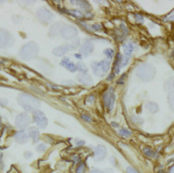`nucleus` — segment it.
<instances>
[{"mask_svg":"<svg viewBox=\"0 0 174 173\" xmlns=\"http://www.w3.org/2000/svg\"><path fill=\"white\" fill-rule=\"evenodd\" d=\"M45 150H46V146L44 144H42V143L36 146V151L39 152V153H42V152H44Z\"/></svg>","mask_w":174,"mask_h":173,"instance_id":"nucleus-31","label":"nucleus"},{"mask_svg":"<svg viewBox=\"0 0 174 173\" xmlns=\"http://www.w3.org/2000/svg\"><path fill=\"white\" fill-rule=\"evenodd\" d=\"M82 119L83 120H85V121H87V122H92V119H91V117L89 115H86V114H83L82 116Z\"/></svg>","mask_w":174,"mask_h":173,"instance_id":"nucleus-38","label":"nucleus"},{"mask_svg":"<svg viewBox=\"0 0 174 173\" xmlns=\"http://www.w3.org/2000/svg\"><path fill=\"white\" fill-rule=\"evenodd\" d=\"M115 93H114V89L110 88L107 92L104 94V103H105V106L107 107L109 110H113L114 105H115Z\"/></svg>","mask_w":174,"mask_h":173,"instance_id":"nucleus-6","label":"nucleus"},{"mask_svg":"<svg viewBox=\"0 0 174 173\" xmlns=\"http://www.w3.org/2000/svg\"><path fill=\"white\" fill-rule=\"evenodd\" d=\"M132 120H133V122H135V123H137V124H142V123H143V120H142L141 118L138 117V116H133Z\"/></svg>","mask_w":174,"mask_h":173,"instance_id":"nucleus-34","label":"nucleus"},{"mask_svg":"<svg viewBox=\"0 0 174 173\" xmlns=\"http://www.w3.org/2000/svg\"><path fill=\"white\" fill-rule=\"evenodd\" d=\"M100 62V67H101V69H102V71H103V73H106L110 69V62H109V60H102V62Z\"/></svg>","mask_w":174,"mask_h":173,"instance_id":"nucleus-24","label":"nucleus"},{"mask_svg":"<svg viewBox=\"0 0 174 173\" xmlns=\"http://www.w3.org/2000/svg\"><path fill=\"white\" fill-rule=\"evenodd\" d=\"M156 69L152 65L150 64H142L138 67L136 71V75L141 81L144 82H150L154 79Z\"/></svg>","mask_w":174,"mask_h":173,"instance_id":"nucleus-2","label":"nucleus"},{"mask_svg":"<svg viewBox=\"0 0 174 173\" xmlns=\"http://www.w3.org/2000/svg\"><path fill=\"white\" fill-rule=\"evenodd\" d=\"M27 135L32 139L33 142H37L39 137V131L35 127H30L28 130H27Z\"/></svg>","mask_w":174,"mask_h":173,"instance_id":"nucleus-17","label":"nucleus"},{"mask_svg":"<svg viewBox=\"0 0 174 173\" xmlns=\"http://www.w3.org/2000/svg\"><path fill=\"white\" fill-rule=\"evenodd\" d=\"M77 80L78 83L83 84V85H91L93 83V80L90 76H88L87 73H82V75H78L77 77Z\"/></svg>","mask_w":174,"mask_h":173,"instance_id":"nucleus-16","label":"nucleus"},{"mask_svg":"<svg viewBox=\"0 0 174 173\" xmlns=\"http://www.w3.org/2000/svg\"><path fill=\"white\" fill-rule=\"evenodd\" d=\"M30 123V119H29V116L26 113H21L19 115H17L15 119V124L18 128L20 129H24Z\"/></svg>","mask_w":174,"mask_h":173,"instance_id":"nucleus-9","label":"nucleus"},{"mask_svg":"<svg viewBox=\"0 0 174 173\" xmlns=\"http://www.w3.org/2000/svg\"><path fill=\"white\" fill-rule=\"evenodd\" d=\"M93 49H94V45H93V43H91L90 41H86L84 43L82 44V45H80V51L83 56H89L93 52Z\"/></svg>","mask_w":174,"mask_h":173,"instance_id":"nucleus-12","label":"nucleus"},{"mask_svg":"<svg viewBox=\"0 0 174 173\" xmlns=\"http://www.w3.org/2000/svg\"><path fill=\"white\" fill-rule=\"evenodd\" d=\"M104 54L107 56L108 58H112L114 56V50L111 49V48H108V49H106L105 51H104Z\"/></svg>","mask_w":174,"mask_h":173,"instance_id":"nucleus-30","label":"nucleus"},{"mask_svg":"<svg viewBox=\"0 0 174 173\" xmlns=\"http://www.w3.org/2000/svg\"><path fill=\"white\" fill-rule=\"evenodd\" d=\"M146 109H147L150 113H156V112H158L159 107H158V105H157L156 103L148 102L147 104H146Z\"/></svg>","mask_w":174,"mask_h":173,"instance_id":"nucleus-20","label":"nucleus"},{"mask_svg":"<svg viewBox=\"0 0 174 173\" xmlns=\"http://www.w3.org/2000/svg\"><path fill=\"white\" fill-rule=\"evenodd\" d=\"M123 49H124V52H125V54H126V56H130V54H132L133 50H134V46H133L132 43H129L125 44L124 47H123Z\"/></svg>","mask_w":174,"mask_h":173,"instance_id":"nucleus-23","label":"nucleus"},{"mask_svg":"<svg viewBox=\"0 0 174 173\" xmlns=\"http://www.w3.org/2000/svg\"><path fill=\"white\" fill-rule=\"evenodd\" d=\"M76 58H80V54H76Z\"/></svg>","mask_w":174,"mask_h":173,"instance_id":"nucleus-50","label":"nucleus"},{"mask_svg":"<svg viewBox=\"0 0 174 173\" xmlns=\"http://www.w3.org/2000/svg\"><path fill=\"white\" fill-rule=\"evenodd\" d=\"M169 173H174V166L170 169V172H169Z\"/></svg>","mask_w":174,"mask_h":173,"instance_id":"nucleus-49","label":"nucleus"},{"mask_svg":"<svg viewBox=\"0 0 174 173\" xmlns=\"http://www.w3.org/2000/svg\"><path fill=\"white\" fill-rule=\"evenodd\" d=\"M92 28H93V30L100 31V30H102V25L99 24V23H96V24H93L92 25Z\"/></svg>","mask_w":174,"mask_h":173,"instance_id":"nucleus-35","label":"nucleus"},{"mask_svg":"<svg viewBox=\"0 0 174 173\" xmlns=\"http://www.w3.org/2000/svg\"><path fill=\"white\" fill-rule=\"evenodd\" d=\"M112 124V126H113V127H118V124H117V123H114V122H113V123H111Z\"/></svg>","mask_w":174,"mask_h":173,"instance_id":"nucleus-48","label":"nucleus"},{"mask_svg":"<svg viewBox=\"0 0 174 173\" xmlns=\"http://www.w3.org/2000/svg\"><path fill=\"white\" fill-rule=\"evenodd\" d=\"M0 130H1V124H0Z\"/></svg>","mask_w":174,"mask_h":173,"instance_id":"nucleus-52","label":"nucleus"},{"mask_svg":"<svg viewBox=\"0 0 174 173\" xmlns=\"http://www.w3.org/2000/svg\"><path fill=\"white\" fill-rule=\"evenodd\" d=\"M104 173H113V170L112 169H106L105 171H103Z\"/></svg>","mask_w":174,"mask_h":173,"instance_id":"nucleus-46","label":"nucleus"},{"mask_svg":"<svg viewBox=\"0 0 174 173\" xmlns=\"http://www.w3.org/2000/svg\"><path fill=\"white\" fill-rule=\"evenodd\" d=\"M129 60H130V58H129L128 56L122 58V60H121V67H125V65H127V64L129 62Z\"/></svg>","mask_w":174,"mask_h":173,"instance_id":"nucleus-32","label":"nucleus"},{"mask_svg":"<svg viewBox=\"0 0 174 173\" xmlns=\"http://www.w3.org/2000/svg\"><path fill=\"white\" fill-rule=\"evenodd\" d=\"M126 171H127V173H139L135 168L131 167V166H128V167L126 168Z\"/></svg>","mask_w":174,"mask_h":173,"instance_id":"nucleus-37","label":"nucleus"},{"mask_svg":"<svg viewBox=\"0 0 174 173\" xmlns=\"http://www.w3.org/2000/svg\"><path fill=\"white\" fill-rule=\"evenodd\" d=\"M61 34L63 38L67 39V41L74 39L78 35V29L73 25H63L61 30Z\"/></svg>","mask_w":174,"mask_h":173,"instance_id":"nucleus-5","label":"nucleus"},{"mask_svg":"<svg viewBox=\"0 0 174 173\" xmlns=\"http://www.w3.org/2000/svg\"><path fill=\"white\" fill-rule=\"evenodd\" d=\"M36 16H37V18H39V21H41L43 23L50 22V20L52 19V17H54V15H52V12L44 7H40L39 9L37 10Z\"/></svg>","mask_w":174,"mask_h":173,"instance_id":"nucleus-7","label":"nucleus"},{"mask_svg":"<svg viewBox=\"0 0 174 173\" xmlns=\"http://www.w3.org/2000/svg\"><path fill=\"white\" fill-rule=\"evenodd\" d=\"M63 25L61 22H56L54 25H52L50 29V37H56V35H58V33H61V30L63 28Z\"/></svg>","mask_w":174,"mask_h":173,"instance_id":"nucleus-13","label":"nucleus"},{"mask_svg":"<svg viewBox=\"0 0 174 173\" xmlns=\"http://www.w3.org/2000/svg\"><path fill=\"white\" fill-rule=\"evenodd\" d=\"M72 159L74 160V162H75V164H78V163H80V157H78V156H77V155L73 156V157H72Z\"/></svg>","mask_w":174,"mask_h":173,"instance_id":"nucleus-39","label":"nucleus"},{"mask_svg":"<svg viewBox=\"0 0 174 173\" xmlns=\"http://www.w3.org/2000/svg\"><path fill=\"white\" fill-rule=\"evenodd\" d=\"M39 45H37L35 43H25L24 45H22V47L20 48L19 50V56L20 58L24 60H29L34 58L35 56L39 54Z\"/></svg>","mask_w":174,"mask_h":173,"instance_id":"nucleus-3","label":"nucleus"},{"mask_svg":"<svg viewBox=\"0 0 174 173\" xmlns=\"http://www.w3.org/2000/svg\"><path fill=\"white\" fill-rule=\"evenodd\" d=\"M121 60H122V56L118 54L116 56V62H115V73H119L120 71V67H121Z\"/></svg>","mask_w":174,"mask_h":173,"instance_id":"nucleus-25","label":"nucleus"},{"mask_svg":"<svg viewBox=\"0 0 174 173\" xmlns=\"http://www.w3.org/2000/svg\"><path fill=\"white\" fill-rule=\"evenodd\" d=\"M118 134L120 135L121 137H125V138H127V137H130L131 135H132V132L128 129H124V128H122V129L118 130Z\"/></svg>","mask_w":174,"mask_h":173,"instance_id":"nucleus-26","label":"nucleus"},{"mask_svg":"<svg viewBox=\"0 0 174 173\" xmlns=\"http://www.w3.org/2000/svg\"><path fill=\"white\" fill-rule=\"evenodd\" d=\"M158 173H165V172L163 171V170H159V171H158Z\"/></svg>","mask_w":174,"mask_h":173,"instance_id":"nucleus-51","label":"nucleus"},{"mask_svg":"<svg viewBox=\"0 0 174 173\" xmlns=\"http://www.w3.org/2000/svg\"><path fill=\"white\" fill-rule=\"evenodd\" d=\"M142 150H143V153L145 154L148 158H156L157 157V154L155 153L151 148H149V147H144Z\"/></svg>","mask_w":174,"mask_h":173,"instance_id":"nucleus-21","label":"nucleus"},{"mask_svg":"<svg viewBox=\"0 0 174 173\" xmlns=\"http://www.w3.org/2000/svg\"><path fill=\"white\" fill-rule=\"evenodd\" d=\"M168 104L171 110L174 111V89L170 90L168 93Z\"/></svg>","mask_w":174,"mask_h":173,"instance_id":"nucleus-22","label":"nucleus"},{"mask_svg":"<svg viewBox=\"0 0 174 173\" xmlns=\"http://www.w3.org/2000/svg\"><path fill=\"white\" fill-rule=\"evenodd\" d=\"M33 120H34L35 124L39 126V128H40V129H44L47 126V118L44 115L43 112L40 111V110H35L33 112Z\"/></svg>","mask_w":174,"mask_h":173,"instance_id":"nucleus-4","label":"nucleus"},{"mask_svg":"<svg viewBox=\"0 0 174 173\" xmlns=\"http://www.w3.org/2000/svg\"><path fill=\"white\" fill-rule=\"evenodd\" d=\"M76 4L80 8V9L85 10V11L89 12L91 10V5L88 1H76Z\"/></svg>","mask_w":174,"mask_h":173,"instance_id":"nucleus-19","label":"nucleus"},{"mask_svg":"<svg viewBox=\"0 0 174 173\" xmlns=\"http://www.w3.org/2000/svg\"><path fill=\"white\" fill-rule=\"evenodd\" d=\"M14 138H15L17 143H19V144H24V143H26L27 140H28V135H27L24 131H19V132H17L15 134Z\"/></svg>","mask_w":174,"mask_h":173,"instance_id":"nucleus-15","label":"nucleus"},{"mask_svg":"<svg viewBox=\"0 0 174 173\" xmlns=\"http://www.w3.org/2000/svg\"><path fill=\"white\" fill-rule=\"evenodd\" d=\"M120 29H122V30L124 31V33H125V34H126V33L128 32V29H127V27L125 26L124 24H121V25H120Z\"/></svg>","mask_w":174,"mask_h":173,"instance_id":"nucleus-41","label":"nucleus"},{"mask_svg":"<svg viewBox=\"0 0 174 173\" xmlns=\"http://www.w3.org/2000/svg\"><path fill=\"white\" fill-rule=\"evenodd\" d=\"M67 13L69 14H72V15H74L75 17H78V18H83L85 17V15L82 13V11H78V10H67Z\"/></svg>","mask_w":174,"mask_h":173,"instance_id":"nucleus-27","label":"nucleus"},{"mask_svg":"<svg viewBox=\"0 0 174 173\" xmlns=\"http://www.w3.org/2000/svg\"><path fill=\"white\" fill-rule=\"evenodd\" d=\"M85 170H86V165H85L84 162H82V163L78 164L76 173H85Z\"/></svg>","mask_w":174,"mask_h":173,"instance_id":"nucleus-29","label":"nucleus"},{"mask_svg":"<svg viewBox=\"0 0 174 173\" xmlns=\"http://www.w3.org/2000/svg\"><path fill=\"white\" fill-rule=\"evenodd\" d=\"M17 102L27 112H34L35 110H39L40 106V102L35 97L29 94H25V93L18 95Z\"/></svg>","mask_w":174,"mask_h":173,"instance_id":"nucleus-1","label":"nucleus"},{"mask_svg":"<svg viewBox=\"0 0 174 173\" xmlns=\"http://www.w3.org/2000/svg\"><path fill=\"white\" fill-rule=\"evenodd\" d=\"M86 102H87V104H93V103H95V96L94 95H90V96L87 97Z\"/></svg>","mask_w":174,"mask_h":173,"instance_id":"nucleus-33","label":"nucleus"},{"mask_svg":"<svg viewBox=\"0 0 174 173\" xmlns=\"http://www.w3.org/2000/svg\"><path fill=\"white\" fill-rule=\"evenodd\" d=\"M90 173H104L102 170H100V169H97V168H95V169H92L91 170V172Z\"/></svg>","mask_w":174,"mask_h":173,"instance_id":"nucleus-42","label":"nucleus"},{"mask_svg":"<svg viewBox=\"0 0 174 173\" xmlns=\"http://www.w3.org/2000/svg\"><path fill=\"white\" fill-rule=\"evenodd\" d=\"M107 156V149L103 145H98L95 148V153H94V158L96 161H102L104 160Z\"/></svg>","mask_w":174,"mask_h":173,"instance_id":"nucleus-11","label":"nucleus"},{"mask_svg":"<svg viewBox=\"0 0 174 173\" xmlns=\"http://www.w3.org/2000/svg\"><path fill=\"white\" fill-rule=\"evenodd\" d=\"M61 65H63V67H65L67 71H72V73L77 71V65L74 64V62H72L71 60H69V58H65V60H61Z\"/></svg>","mask_w":174,"mask_h":173,"instance_id":"nucleus-14","label":"nucleus"},{"mask_svg":"<svg viewBox=\"0 0 174 173\" xmlns=\"http://www.w3.org/2000/svg\"><path fill=\"white\" fill-rule=\"evenodd\" d=\"M166 19L167 20H174V14H172V15H170V16H168Z\"/></svg>","mask_w":174,"mask_h":173,"instance_id":"nucleus-45","label":"nucleus"},{"mask_svg":"<svg viewBox=\"0 0 174 173\" xmlns=\"http://www.w3.org/2000/svg\"><path fill=\"white\" fill-rule=\"evenodd\" d=\"M76 45L74 43L71 44H63V45H59L58 47H56L52 50V54L56 56H63L65 54H67L69 51H71L72 49H75Z\"/></svg>","mask_w":174,"mask_h":173,"instance_id":"nucleus-8","label":"nucleus"},{"mask_svg":"<svg viewBox=\"0 0 174 173\" xmlns=\"http://www.w3.org/2000/svg\"><path fill=\"white\" fill-rule=\"evenodd\" d=\"M84 144H85L84 141H78V142H77V145H78V146H80V145H84Z\"/></svg>","mask_w":174,"mask_h":173,"instance_id":"nucleus-47","label":"nucleus"},{"mask_svg":"<svg viewBox=\"0 0 174 173\" xmlns=\"http://www.w3.org/2000/svg\"><path fill=\"white\" fill-rule=\"evenodd\" d=\"M11 43V35L6 29L0 28V47H6L10 45Z\"/></svg>","mask_w":174,"mask_h":173,"instance_id":"nucleus-10","label":"nucleus"},{"mask_svg":"<svg viewBox=\"0 0 174 173\" xmlns=\"http://www.w3.org/2000/svg\"><path fill=\"white\" fill-rule=\"evenodd\" d=\"M77 69H78L80 71H82V73H87V67L85 65V64H83L82 62H78L77 65Z\"/></svg>","mask_w":174,"mask_h":173,"instance_id":"nucleus-28","label":"nucleus"},{"mask_svg":"<svg viewBox=\"0 0 174 173\" xmlns=\"http://www.w3.org/2000/svg\"><path fill=\"white\" fill-rule=\"evenodd\" d=\"M91 67H92L93 71L95 73V75L99 76V77H102L104 75L103 71H102L101 67H100V62H93L91 64Z\"/></svg>","mask_w":174,"mask_h":173,"instance_id":"nucleus-18","label":"nucleus"},{"mask_svg":"<svg viewBox=\"0 0 174 173\" xmlns=\"http://www.w3.org/2000/svg\"><path fill=\"white\" fill-rule=\"evenodd\" d=\"M0 168H3V156L0 153Z\"/></svg>","mask_w":174,"mask_h":173,"instance_id":"nucleus-43","label":"nucleus"},{"mask_svg":"<svg viewBox=\"0 0 174 173\" xmlns=\"http://www.w3.org/2000/svg\"><path fill=\"white\" fill-rule=\"evenodd\" d=\"M135 18H136V21H137V22H143L144 21L143 16L140 15V14H138V13L135 14Z\"/></svg>","mask_w":174,"mask_h":173,"instance_id":"nucleus-36","label":"nucleus"},{"mask_svg":"<svg viewBox=\"0 0 174 173\" xmlns=\"http://www.w3.org/2000/svg\"><path fill=\"white\" fill-rule=\"evenodd\" d=\"M5 105H7V100H6V99H3V98H0V107L5 106Z\"/></svg>","mask_w":174,"mask_h":173,"instance_id":"nucleus-40","label":"nucleus"},{"mask_svg":"<svg viewBox=\"0 0 174 173\" xmlns=\"http://www.w3.org/2000/svg\"><path fill=\"white\" fill-rule=\"evenodd\" d=\"M32 156V153L31 152H25L24 153V157L25 158H30Z\"/></svg>","mask_w":174,"mask_h":173,"instance_id":"nucleus-44","label":"nucleus"}]
</instances>
